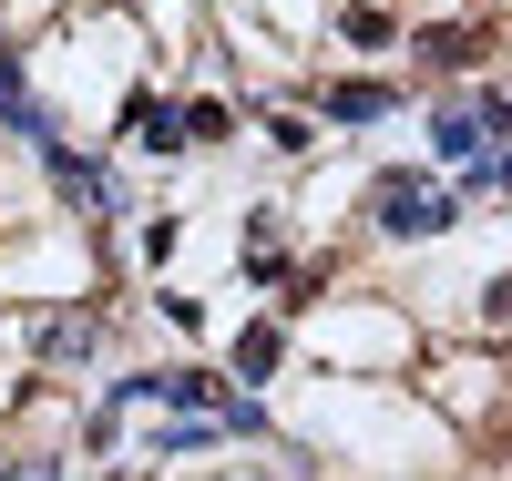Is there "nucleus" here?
I'll return each instance as SVG.
<instances>
[{
    "label": "nucleus",
    "instance_id": "1",
    "mask_svg": "<svg viewBox=\"0 0 512 481\" xmlns=\"http://www.w3.org/2000/svg\"><path fill=\"white\" fill-rule=\"evenodd\" d=\"M144 72H154V41L134 11H113V0H82L72 21H52L31 41V82H41V103L62 113V134H113L123 113H134L144 93Z\"/></svg>",
    "mask_w": 512,
    "mask_h": 481
},
{
    "label": "nucleus",
    "instance_id": "2",
    "mask_svg": "<svg viewBox=\"0 0 512 481\" xmlns=\"http://www.w3.org/2000/svg\"><path fill=\"white\" fill-rule=\"evenodd\" d=\"M359 226H369L379 256H441V246L472 236V205H461L451 174H431L420 154H400V164H369L359 174Z\"/></svg>",
    "mask_w": 512,
    "mask_h": 481
},
{
    "label": "nucleus",
    "instance_id": "3",
    "mask_svg": "<svg viewBox=\"0 0 512 481\" xmlns=\"http://www.w3.org/2000/svg\"><path fill=\"white\" fill-rule=\"evenodd\" d=\"M297 348L328 359V369H410L420 359V318L400 297H318L297 318Z\"/></svg>",
    "mask_w": 512,
    "mask_h": 481
},
{
    "label": "nucleus",
    "instance_id": "4",
    "mask_svg": "<svg viewBox=\"0 0 512 481\" xmlns=\"http://www.w3.org/2000/svg\"><path fill=\"white\" fill-rule=\"evenodd\" d=\"M420 389H431V400H420V410H431V420H451V430H482L502 400H512V359H502V348H441V359L431 369H420Z\"/></svg>",
    "mask_w": 512,
    "mask_h": 481
},
{
    "label": "nucleus",
    "instance_id": "5",
    "mask_svg": "<svg viewBox=\"0 0 512 481\" xmlns=\"http://www.w3.org/2000/svg\"><path fill=\"white\" fill-rule=\"evenodd\" d=\"M410 103H420V93L390 82V72H308V113L338 123V134H369V123H390V113H410Z\"/></svg>",
    "mask_w": 512,
    "mask_h": 481
},
{
    "label": "nucleus",
    "instance_id": "6",
    "mask_svg": "<svg viewBox=\"0 0 512 481\" xmlns=\"http://www.w3.org/2000/svg\"><path fill=\"white\" fill-rule=\"evenodd\" d=\"M287 359H297V318H287L277 297H267V308H256V318L226 338V359H216V369H226L236 389H256V400H267V379H277Z\"/></svg>",
    "mask_w": 512,
    "mask_h": 481
},
{
    "label": "nucleus",
    "instance_id": "7",
    "mask_svg": "<svg viewBox=\"0 0 512 481\" xmlns=\"http://www.w3.org/2000/svg\"><path fill=\"white\" fill-rule=\"evenodd\" d=\"M420 144H431L420 164H431V174H451V185L492 154V134L472 123V103H461V93H420Z\"/></svg>",
    "mask_w": 512,
    "mask_h": 481
},
{
    "label": "nucleus",
    "instance_id": "8",
    "mask_svg": "<svg viewBox=\"0 0 512 481\" xmlns=\"http://www.w3.org/2000/svg\"><path fill=\"white\" fill-rule=\"evenodd\" d=\"M134 134V164H154V174H185V113H175V93L164 82H144L134 93V113L113 123V144Z\"/></svg>",
    "mask_w": 512,
    "mask_h": 481
},
{
    "label": "nucleus",
    "instance_id": "9",
    "mask_svg": "<svg viewBox=\"0 0 512 481\" xmlns=\"http://www.w3.org/2000/svg\"><path fill=\"white\" fill-rule=\"evenodd\" d=\"M175 113H185V154H236L246 144V113H236V93H216V82H185Z\"/></svg>",
    "mask_w": 512,
    "mask_h": 481
},
{
    "label": "nucleus",
    "instance_id": "10",
    "mask_svg": "<svg viewBox=\"0 0 512 481\" xmlns=\"http://www.w3.org/2000/svg\"><path fill=\"white\" fill-rule=\"evenodd\" d=\"M318 41H338V52H400L410 11H390V0H328V31Z\"/></svg>",
    "mask_w": 512,
    "mask_h": 481
},
{
    "label": "nucleus",
    "instance_id": "11",
    "mask_svg": "<svg viewBox=\"0 0 512 481\" xmlns=\"http://www.w3.org/2000/svg\"><path fill=\"white\" fill-rule=\"evenodd\" d=\"M154 328L175 338V348H205V338H216V308H205L195 287H175V277H154Z\"/></svg>",
    "mask_w": 512,
    "mask_h": 481
},
{
    "label": "nucleus",
    "instance_id": "12",
    "mask_svg": "<svg viewBox=\"0 0 512 481\" xmlns=\"http://www.w3.org/2000/svg\"><path fill=\"white\" fill-rule=\"evenodd\" d=\"M185 236H195V226H185V205H154L144 226H134V267H144V277H164V267L185 256Z\"/></svg>",
    "mask_w": 512,
    "mask_h": 481
},
{
    "label": "nucleus",
    "instance_id": "13",
    "mask_svg": "<svg viewBox=\"0 0 512 481\" xmlns=\"http://www.w3.org/2000/svg\"><path fill=\"white\" fill-rule=\"evenodd\" d=\"M0 481H72V461H62V451H21Z\"/></svg>",
    "mask_w": 512,
    "mask_h": 481
},
{
    "label": "nucleus",
    "instance_id": "14",
    "mask_svg": "<svg viewBox=\"0 0 512 481\" xmlns=\"http://www.w3.org/2000/svg\"><path fill=\"white\" fill-rule=\"evenodd\" d=\"M185 481H267V471H256V461H226V451H216V461H205V471H185Z\"/></svg>",
    "mask_w": 512,
    "mask_h": 481
},
{
    "label": "nucleus",
    "instance_id": "15",
    "mask_svg": "<svg viewBox=\"0 0 512 481\" xmlns=\"http://www.w3.org/2000/svg\"><path fill=\"white\" fill-rule=\"evenodd\" d=\"M502 246H512V215H502Z\"/></svg>",
    "mask_w": 512,
    "mask_h": 481
},
{
    "label": "nucleus",
    "instance_id": "16",
    "mask_svg": "<svg viewBox=\"0 0 512 481\" xmlns=\"http://www.w3.org/2000/svg\"><path fill=\"white\" fill-rule=\"evenodd\" d=\"M390 11H400V0H390Z\"/></svg>",
    "mask_w": 512,
    "mask_h": 481
}]
</instances>
